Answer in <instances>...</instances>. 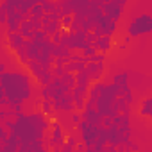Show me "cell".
<instances>
[{"mask_svg": "<svg viewBox=\"0 0 152 152\" xmlns=\"http://www.w3.org/2000/svg\"><path fill=\"white\" fill-rule=\"evenodd\" d=\"M152 32V16L150 15H138L131 20L129 27H127V36L129 38H138L143 34Z\"/></svg>", "mask_w": 152, "mask_h": 152, "instance_id": "obj_1", "label": "cell"}, {"mask_svg": "<svg viewBox=\"0 0 152 152\" xmlns=\"http://www.w3.org/2000/svg\"><path fill=\"white\" fill-rule=\"evenodd\" d=\"M127 6V0H111V2H104L102 6V15L107 16L111 22H118L122 16V7Z\"/></svg>", "mask_w": 152, "mask_h": 152, "instance_id": "obj_2", "label": "cell"}, {"mask_svg": "<svg viewBox=\"0 0 152 152\" xmlns=\"http://www.w3.org/2000/svg\"><path fill=\"white\" fill-rule=\"evenodd\" d=\"M104 70H106V63H86V73L91 83H100L102 75H104Z\"/></svg>", "mask_w": 152, "mask_h": 152, "instance_id": "obj_3", "label": "cell"}, {"mask_svg": "<svg viewBox=\"0 0 152 152\" xmlns=\"http://www.w3.org/2000/svg\"><path fill=\"white\" fill-rule=\"evenodd\" d=\"M50 125H52V138H50V147H63L64 145V132H63V127H61V124L57 122V120H52L50 122Z\"/></svg>", "mask_w": 152, "mask_h": 152, "instance_id": "obj_4", "label": "cell"}, {"mask_svg": "<svg viewBox=\"0 0 152 152\" xmlns=\"http://www.w3.org/2000/svg\"><path fill=\"white\" fill-rule=\"evenodd\" d=\"M52 109H56V111H59V113H64V111H75L70 91H68V93H64L61 99L52 100Z\"/></svg>", "mask_w": 152, "mask_h": 152, "instance_id": "obj_5", "label": "cell"}, {"mask_svg": "<svg viewBox=\"0 0 152 152\" xmlns=\"http://www.w3.org/2000/svg\"><path fill=\"white\" fill-rule=\"evenodd\" d=\"M6 36H7V47L13 52H16L18 48H22L25 45V39L22 38L20 32H6Z\"/></svg>", "mask_w": 152, "mask_h": 152, "instance_id": "obj_6", "label": "cell"}, {"mask_svg": "<svg viewBox=\"0 0 152 152\" xmlns=\"http://www.w3.org/2000/svg\"><path fill=\"white\" fill-rule=\"evenodd\" d=\"M111 43H113V38H109V36H100V38H97V41H95L93 47L97 48V52L107 54L109 48H111Z\"/></svg>", "mask_w": 152, "mask_h": 152, "instance_id": "obj_7", "label": "cell"}, {"mask_svg": "<svg viewBox=\"0 0 152 152\" xmlns=\"http://www.w3.org/2000/svg\"><path fill=\"white\" fill-rule=\"evenodd\" d=\"M18 147H20V140L15 134H9V138L2 143L4 152H18Z\"/></svg>", "mask_w": 152, "mask_h": 152, "instance_id": "obj_8", "label": "cell"}, {"mask_svg": "<svg viewBox=\"0 0 152 152\" xmlns=\"http://www.w3.org/2000/svg\"><path fill=\"white\" fill-rule=\"evenodd\" d=\"M86 70V63L84 61H77V63H73V61H68L64 64V73H79V72H84Z\"/></svg>", "mask_w": 152, "mask_h": 152, "instance_id": "obj_9", "label": "cell"}, {"mask_svg": "<svg viewBox=\"0 0 152 152\" xmlns=\"http://www.w3.org/2000/svg\"><path fill=\"white\" fill-rule=\"evenodd\" d=\"M50 56L56 59V57H61V59H66L68 61V57H70V50L66 48V47H63V45H52V48H50Z\"/></svg>", "mask_w": 152, "mask_h": 152, "instance_id": "obj_10", "label": "cell"}, {"mask_svg": "<svg viewBox=\"0 0 152 152\" xmlns=\"http://www.w3.org/2000/svg\"><path fill=\"white\" fill-rule=\"evenodd\" d=\"M115 86H129V72H118L113 75Z\"/></svg>", "mask_w": 152, "mask_h": 152, "instance_id": "obj_11", "label": "cell"}, {"mask_svg": "<svg viewBox=\"0 0 152 152\" xmlns=\"http://www.w3.org/2000/svg\"><path fill=\"white\" fill-rule=\"evenodd\" d=\"M75 86H81V88H90L91 86V81H90V77H88L86 72L75 73Z\"/></svg>", "mask_w": 152, "mask_h": 152, "instance_id": "obj_12", "label": "cell"}, {"mask_svg": "<svg viewBox=\"0 0 152 152\" xmlns=\"http://www.w3.org/2000/svg\"><path fill=\"white\" fill-rule=\"evenodd\" d=\"M59 29H61L59 22H48V23H45V25H43V29H41V31H43V32L50 38V36H52V34H56Z\"/></svg>", "mask_w": 152, "mask_h": 152, "instance_id": "obj_13", "label": "cell"}, {"mask_svg": "<svg viewBox=\"0 0 152 152\" xmlns=\"http://www.w3.org/2000/svg\"><path fill=\"white\" fill-rule=\"evenodd\" d=\"M140 115H143V116H150L152 115V99L150 97H147L145 100H143V104H141V107H140Z\"/></svg>", "mask_w": 152, "mask_h": 152, "instance_id": "obj_14", "label": "cell"}, {"mask_svg": "<svg viewBox=\"0 0 152 152\" xmlns=\"http://www.w3.org/2000/svg\"><path fill=\"white\" fill-rule=\"evenodd\" d=\"M27 68L31 70V73L34 75V77H36V79H38V77H39V75L43 73V68H41V64H39L38 61H29V63H27Z\"/></svg>", "mask_w": 152, "mask_h": 152, "instance_id": "obj_15", "label": "cell"}, {"mask_svg": "<svg viewBox=\"0 0 152 152\" xmlns=\"http://www.w3.org/2000/svg\"><path fill=\"white\" fill-rule=\"evenodd\" d=\"M52 79H54V75H52V72L48 70V72H43L39 77H38V84L43 88V86H48L50 83H52Z\"/></svg>", "mask_w": 152, "mask_h": 152, "instance_id": "obj_16", "label": "cell"}, {"mask_svg": "<svg viewBox=\"0 0 152 152\" xmlns=\"http://www.w3.org/2000/svg\"><path fill=\"white\" fill-rule=\"evenodd\" d=\"M29 16H31V18H38V20H41V18L45 16V13H43V9H41L39 2H36V4L31 7V11H29Z\"/></svg>", "mask_w": 152, "mask_h": 152, "instance_id": "obj_17", "label": "cell"}, {"mask_svg": "<svg viewBox=\"0 0 152 152\" xmlns=\"http://www.w3.org/2000/svg\"><path fill=\"white\" fill-rule=\"evenodd\" d=\"M61 83H63L68 90L75 88V75H73V73H64L63 77H61Z\"/></svg>", "mask_w": 152, "mask_h": 152, "instance_id": "obj_18", "label": "cell"}, {"mask_svg": "<svg viewBox=\"0 0 152 152\" xmlns=\"http://www.w3.org/2000/svg\"><path fill=\"white\" fill-rule=\"evenodd\" d=\"M16 56H18V61H20L22 64H25V66H27V63H29V57H27V50H25V47L18 48V50H16Z\"/></svg>", "mask_w": 152, "mask_h": 152, "instance_id": "obj_19", "label": "cell"}, {"mask_svg": "<svg viewBox=\"0 0 152 152\" xmlns=\"http://www.w3.org/2000/svg\"><path fill=\"white\" fill-rule=\"evenodd\" d=\"M41 115H45V116H48V115H52V102L50 100H41Z\"/></svg>", "mask_w": 152, "mask_h": 152, "instance_id": "obj_20", "label": "cell"}, {"mask_svg": "<svg viewBox=\"0 0 152 152\" xmlns=\"http://www.w3.org/2000/svg\"><path fill=\"white\" fill-rule=\"evenodd\" d=\"M39 6H41V9H43V13H45V15H50V13H54V2L39 0Z\"/></svg>", "mask_w": 152, "mask_h": 152, "instance_id": "obj_21", "label": "cell"}, {"mask_svg": "<svg viewBox=\"0 0 152 152\" xmlns=\"http://www.w3.org/2000/svg\"><path fill=\"white\" fill-rule=\"evenodd\" d=\"M72 22H73V16L72 15H66V16H63L61 20H59V25H61V29H70V25H72Z\"/></svg>", "mask_w": 152, "mask_h": 152, "instance_id": "obj_22", "label": "cell"}, {"mask_svg": "<svg viewBox=\"0 0 152 152\" xmlns=\"http://www.w3.org/2000/svg\"><path fill=\"white\" fill-rule=\"evenodd\" d=\"M95 54H97V48H95V47H86L84 50H81L83 59H88V57H91V56H95Z\"/></svg>", "mask_w": 152, "mask_h": 152, "instance_id": "obj_23", "label": "cell"}, {"mask_svg": "<svg viewBox=\"0 0 152 152\" xmlns=\"http://www.w3.org/2000/svg\"><path fill=\"white\" fill-rule=\"evenodd\" d=\"M32 39H34V41H45V39H48V36H47L43 31H36L34 36H32Z\"/></svg>", "mask_w": 152, "mask_h": 152, "instance_id": "obj_24", "label": "cell"}, {"mask_svg": "<svg viewBox=\"0 0 152 152\" xmlns=\"http://www.w3.org/2000/svg\"><path fill=\"white\" fill-rule=\"evenodd\" d=\"M7 138H9V134H7V129H6L2 124H0V145H2V143L7 140Z\"/></svg>", "mask_w": 152, "mask_h": 152, "instance_id": "obj_25", "label": "cell"}, {"mask_svg": "<svg viewBox=\"0 0 152 152\" xmlns=\"http://www.w3.org/2000/svg\"><path fill=\"white\" fill-rule=\"evenodd\" d=\"M68 61H73V63H77V61H83V56L79 52H70V57Z\"/></svg>", "mask_w": 152, "mask_h": 152, "instance_id": "obj_26", "label": "cell"}, {"mask_svg": "<svg viewBox=\"0 0 152 152\" xmlns=\"http://www.w3.org/2000/svg\"><path fill=\"white\" fill-rule=\"evenodd\" d=\"M81 120H83V118H81V113H77V111L72 113V122H73V125H77Z\"/></svg>", "mask_w": 152, "mask_h": 152, "instance_id": "obj_27", "label": "cell"}, {"mask_svg": "<svg viewBox=\"0 0 152 152\" xmlns=\"http://www.w3.org/2000/svg\"><path fill=\"white\" fill-rule=\"evenodd\" d=\"M66 63H68V61H66V59H61V57H56V59H54V66H61V68H64Z\"/></svg>", "mask_w": 152, "mask_h": 152, "instance_id": "obj_28", "label": "cell"}, {"mask_svg": "<svg viewBox=\"0 0 152 152\" xmlns=\"http://www.w3.org/2000/svg\"><path fill=\"white\" fill-rule=\"evenodd\" d=\"M84 148H86V145L83 141H79L77 145H75V150H77V152H84Z\"/></svg>", "mask_w": 152, "mask_h": 152, "instance_id": "obj_29", "label": "cell"}, {"mask_svg": "<svg viewBox=\"0 0 152 152\" xmlns=\"http://www.w3.org/2000/svg\"><path fill=\"white\" fill-rule=\"evenodd\" d=\"M73 150H75V148L70 147V145H63V147H61V152H73Z\"/></svg>", "mask_w": 152, "mask_h": 152, "instance_id": "obj_30", "label": "cell"}, {"mask_svg": "<svg viewBox=\"0 0 152 152\" xmlns=\"http://www.w3.org/2000/svg\"><path fill=\"white\" fill-rule=\"evenodd\" d=\"M4 99H6V90H4L2 86H0V102H2Z\"/></svg>", "mask_w": 152, "mask_h": 152, "instance_id": "obj_31", "label": "cell"}, {"mask_svg": "<svg viewBox=\"0 0 152 152\" xmlns=\"http://www.w3.org/2000/svg\"><path fill=\"white\" fill-rule=\"evenodd\" d=\"M2 73H6V64L0 61V75H2Z\"/></svg>", "mask_w": 152, "mask_h": 152, "instance_id": "obj_32", "label": "cell"}, {"mask_svg": "<svg viewBox=\"0 0 152 152\" xmlns=\"http://www.w3.org/2000/svg\"><path fill=\"white\" fill-rule=\"evenodd\" d=\"M129 41H131V38H129V36H125V38H124V45L127 47V43H129Z\"/></svg>", "mask_w": 152, "mask_h": 152, "instance_id": "obj_33", "label": "cell"}, {"mask_svg": "<svg viewBox=\"0 0 152 152\" xmlns=\"http://www.w3.org/2000/svg\"><path fill=\"white\" fill-rule=\"evenodd\" d=\"M2 34H6V27H4V25H0V36H2Z\"/></svg>", "mask_w": 152, "mask_h": 152, "instance_id": "obj_34", "label": "cell"}, {"mask_svg": "<svg viewBox=\"0 0 152 152\" xmlns=\"http://www.w3.org/2000/svg\"><path fill=\"white\" fill-rule=\"evenodd\" d=\"M84 152H93V147H86V148H84Z\"/></svg>", "mask_w": 152, "mask_h": 152, "instance_id": "obj_35", "label": "cell"}]
</instances>
